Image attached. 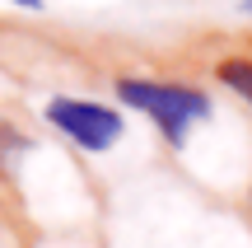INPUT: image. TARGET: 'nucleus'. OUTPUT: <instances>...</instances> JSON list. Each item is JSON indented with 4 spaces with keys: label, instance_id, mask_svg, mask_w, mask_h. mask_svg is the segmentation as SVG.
<instances>
[{
    "label": "nucleus",
    "instance_id": "obj_3",
    "mask_svg": "<svg viewBox=\"0 0 252 248\" xmlns=\"http://www.w3.org/2000/svg\"><path fill=\"white\" fill-rule=\"evenodd\" d=\"M220 80H224L238 99L252 103V61H224V66H220Z\"/></svg>",
    "mask_w": 252,
    "mask_h": 248
},
{
    "label": "nucleus",
    "instance_id": "obj_2",
    "mask_svg": "<svg viewBox=\"0 0 252 248\" xmlns=\"http://www.w3.org/2000/svg\"><path fill=\"white\" fill-rule=\"evenodd\" d=\"M47 122H52L61 136H70L80 150H108L122 136V117L103 103L89 99H52L47 103Z\"/></svg>",
    "mask_w": 252,
    "mask_h": 248
},
{
    "label": "nucleus",
    "instance_id": "obj_4",
    "mask_svg": "<svg viewBox=\"0 0 252 248\" xmlns=\"http://www.w3.org/2000/svg\"><path fill=\"white\" fill-rule=\"evenodd\" d=\"M14 5H28V9H42V0H14Z\"/></svg>",
    "mask_w": 252,
    "mask_h": 248
},
{
    "label": "nucleus",
    "instance_id": "obj_1",
    "mask_svg": "<svg viewBox=\"0 0 252 248\" xmlns=\"http://www.w3.org/2000/svg\"><path fill=\"white\" fill-rule=\"evenodd\" d=\"M117 99L126 108L145 112L154 127L168 136V145H182L187 141L191 122H206L210 117V103L206 94L187 89V84H154V80H117Z\"/></svg>",
    "mask_w": 252,
    "mask_h": 248
}]
</instances>
